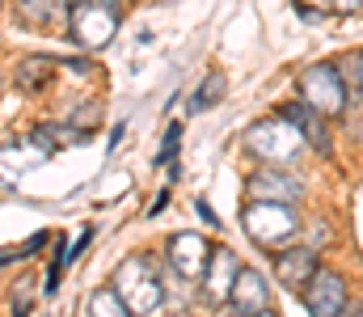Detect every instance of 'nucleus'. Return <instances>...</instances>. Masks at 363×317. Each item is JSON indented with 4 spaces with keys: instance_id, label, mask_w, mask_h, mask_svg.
<instances>
[{
    "instance_id": "3",
    "label": "nucleus",
    "mask_w": 363,
    "mask_h": 317,
    "mask_svg": "<svg viewBox=\"0 0 363 317\" xmlns=\"http://www.w3.org/2000/svg\"><path fill=\"white\" fill-rule=\"evenodd\" d=\"M118 21H123L118 0H72L68 9V30L85 51H101L118 34Z\"/></svg>"
},
{
    "instance_id": "10",
    "label": "nucleus",
    "mask_w": 363,
    "mask_h": 317,
    "mask_svg": "<svg viewBox=\"0 0 363 317\" xmlns=\"http://www.w3.org/2000/svg\"><path fill=\"white\" fill-rule=\"evenodd\" d=\"M207 254H211V245H207L199 233H178V237L169 241V267H174L178 275H186V279H203Z\"/></svg>"
},
{
    "instance_id": "18",
    "label": "nucleus",
    "mask_w": 363,
    "mask_h": 317,
    "mask_svg": "<svg viewBox=\"0 0 363 317\" xmlns=\"http://www.w3.org/2000/svg\"><path fill=\"white\" fill-rule=\"evenodd\" d=\"M224 85H228V81H224V72H207V77H203V85H199V94L190 98V110H207L211 102H220V98H224Z\"/></svg>"
},
{
    "instance_id": "13",
    "label": "nucleus",
    "mask_w": 363,
    "mask_h": 317,
    "mask_svg": "<svg viewBox=\"0 0 363 317\" xmlns=\"http://www.w3.org/2000/svg\"><path fill=\"white\" fill-rule=\"evenodd\" d=\"M85 135H89V127H77V123H38V127H34V135H30V144H34V148H43V152L51 157V152H60V148L81 144Z\"/></svg>"
},
{
    "instance_id": "28",
    "label": "nucleus",
    "mask_w": 363,
    "mask_h": 317,
    "mask_svg": "<svg viewBox=\"0 0 363 317\" xmlns=\"http://www.w3.org/2000/svg\"><path fill=\"white\" fill-rule=\"evenodd\" d=\"M0 89H4V77H0Z\"/></svg>"
},
{
    "instance_id": "21",
    "label": "nucleus",
    "mask_w": 363,
    "mask_h": 317,
    "mask_svg": "<svg viewBox=\"0 0 363 317\" xmlns=\"http://www.w3.org/2000/svg\"><path fill=\"white\" fill-rule=\"evenodd\" d=\"M178 144H182V123H169V131H165V140H161V152H157V165H174Z\"/></svg>"
},
{
    "instance_id": "14",
    "label": "nucleus",
    "mask_w": 363,
    "mask_h": 317,
    "mask_svg": "<svg viewBox=\"0 0 363 317\" xmlns=\"http://www.w3.org/2000/svg\"><path fill=\"white\" fill-rule=\"evenodd\" d=\"M38 157H47V152L34 148V152L26 157V144H0V191H13V187L21 182V174H26Z\"/></svg>"
},
{
    "instance_id": "27",
    "label": "nucleus",
    "mask_w": 363,
    "mask_h": 317,
    "mask_svg": "<svg viewBox=\"0 0 363 317\" xmlns=\"http://www.w3.org/2000/svg\"><path fill=\"white\" fill-rule=\"evenodd\" d=\"M351 317H363V309H359V313H351Z\"/></svg>"
},
{
    "instance_id": "26",
    "label": "nucleus",
    "mask_w": 363,
    "mask_h": 317,
    "mask_svg": "<svg viewBox=\"0 0 363 317\" xmlns=\"http://www.w3.org/2000/svg\"><path fill=\"white\" fill-rule=\"evenodd\" d=\"M254 317H279V313H271V309H262V313H254Z\"/></svg>"
},
{
    "instance_id": "16",
    "label": "nucleus",
    "mask_w": 363,
    "mask_h": 317,
    "mask_svg": "<svg viewBox=\"0 0 363 317\" xmlns=\"http://www.w3.org/2000/svg\"><path fill=\"white\" fill-rule=\"evenodd\" d=\"M72 0H21V17L30 26H47V21H68Z\"/></svg>"
},
{
    "instance_id": "19",
    "label": "nucleus",
    "mask_w": 363,
    "mask_h": 317,
    "mask_svg": "<svg viewBox=\"0 0 363 317\" xmlns=\"http://www.w3.org/2000/svg\"><path fill=\"white\" fill-rule=\"evenodd\" d=\"M161 288H165V301H169L174 309H186V305H190V288H186V275H178L174 267H165V271H161Z\"/></svg>"
},
{
    "instance_id": "25",
    "label": "nucleus",
    "mask_w": 363,
    "mask_h": 317,
    "mask_svg": "<svg viewBox=\"0 0 363 317\" xmlns=\"http://www.w3.org/2000/svg\"><path fill=\"white\" fill-rule=\"evenodd\" d=\"M216 317H245V313H241V309H233V305H228V309H220V313H216Z\"/></svg>"
},
{
    "instance_id": "7",
    "label": "nucleus",
    "mask_w": 363,
    "mask_h": 317,
    "mask_svg": "<svg viewBox=\"0 0 363 317\" xmlns=\"http://www.w3.org/2000/svg\"><path fill=\"white\" fill-rule=\"evenodd\" d=\"M245 191H250V199H262V204H296L304 195L300 178L287 174V169H279V165H267V169L250 174Z\"/></svg>"
},
{
    "instance_id": "20",
    "label": "nucleus",
    "mask_w": 363,
    "mask_h": 317,
    "mask_svg": "<svg viewBox=\"0 0 363 317\" xmlns=\"http://www.w3.org/2000/svg\"><path fill=\"white\" fill-rule=\"evenodd\" d=\"M43 245H47V233H34V237H26L21 245H9V250H0V267H4V262H21V258L38 254Z\"/></svg>"
},
{
    "instance_id": "4",
    "label": "nucleus",
    "mask_w": 363,
    "mask_h": 317,
    "mask_svg": "<svg viewBox=\"0 0 363 317\" xmlns=\"http://www.w3.org/2000/svg\"><path fill=\"white\" fill-rule=\"evenodd\" d=\"M241 224H245V233L258 245H287V241L300 237V220H296L291 204H262V199H254L241 211Z\"/></svg>"
},
{
    "instance_id": "12",
    "label": "nucleus",
    "mask_w": 363,
    "mask_h": 317,
    "mask_svg": "<svg viewBox=\"0 0 363 317\" xmlns=\"http://www.w3.org/2000/svg\"><path fill=\"white\" fill-rule=\"evenodd\" d=\"M317 254L308 250V245H291V250H279V258H274V271H279V279L287 284V288H304L313 275H317Z\"/></svg>"
},
{
    "instance_id": "23",
    "label": "nucleus",
    "mask_w": 363,
    "mask_h": 317,
    "mask_svg": "<svg viewBox=\"0 0 363 317\" xmlns=\"http://www.w3.org/2000/svg\"><path fill=\"white\" fill-rule=\"evenodd\" d=\"M351 85L359 89V98H363V51L355 55V60H351Z\"/></svg>"
},
{
    "instance_id": "6",
    "label": "nucleus",
    "mask_w": 363,
    "mask_h": 317,
    "mask_svg": "<svg viewBox=\"0 0 363 317\" xmlns=\"http://www.w3.org/2000/svg\"><path fill=\"white\" fill-rule=\"evenodd\" d=\"M304 305L313 317H342L347 313V279L330 267H317V275L300 288Z\"/></svg>"
},
{
    "instance_id": "17",
    "label": "nucleus",
    "mask_w": 363,
    "mask_h": 317,
    "mask_svg": "<svg viewBox=\"0 0 363 317\" xmlns=\"http://www.w3.org/2000/svg\"><path fill=\"white\" fill-rule=\"evenodd\" d=\"M89 317H135V313L123 305V296L114 288H97L89 296Z\"/></svg>"
},
{
    "instance_id": "9",
    "label": "nucleus",
    "mask_w": 363,
    "mask_h": 317,
    "mask_svg": "<svg viewBox=\"0 0 363 317\" xmlns=\"http://www.w3.org/2000/svg\"><path fill=\"white\" fill-rule=\"evenodd\" d=\"M228 305L233 309H241L245 317L262 313V309H271V292H267V279H262V271H254V267H241L237 271V284H233V292H228Z\"/></svg>"
},
{
    "instance_id": "2",
    "label": "nucleus",
    "mask_w": 363,
    "mask_h": 317,
    "mask_svg": "<svg viewBox=\"0 0 363 317\" xmlns=\"http://www.w3.org/2000/svg\"><path fill=\"white\" fill-rule=\"evenodd\" d=\"M114 292L123 296V305L135 317H148L165 305V288H161V271L148 254H131L118 262L114 271Z\"/></svg>"
},
{
    "instance_id": "5",
    "label": "nucleus",
    "mask_w": 363,
    "mask_h": 317,
    "mask_svg": "<svg viewBox=\"0 0 363 317\" xmlns=\"http://www.w3.org/2000/svg\"><path fill=\"white\" fill-rule=\"evenodd\" d=\"M300 102H308L313 110H321L325 118L330 114H342L347 110V85H342V72L334 64H308L300 72Z\"/></svg>"
},
{
    "instance_id": "22",
    "label": "nucleus",
    "mask_w": 363,
    "mask_h": 317,
    "mask_svg": "<svg viewBox=\"0 0 363 317\" xmlns=\"http://www.w3.org/2000/svg\"><path fill=\"white\" fill-rule=\"evenodd\" d=\"M30 292H34L30 279H21L17 284V301H13V317H30Z\"/></svg>"
},
{
    "instance_id": "1",
    "label": "nucleus",
    "mask_w": 363,
    "mask_h": 317,
    "mask_svg": "<svg viewBox=\"0 0 363 317\" xmlns=\"http://www.w3.org/2000/svg\"><path fill=\"white\" fill-rule=\"evenodd\" d=\"M304 135L300 127L287 118V114H274V118H262L245 131V152H254L262 165H279V169H291L300 157H304Z\"/></svg>"
},
{
    "instance_id": "11",
    "label": "nucleus",
    "mask_w": 363,
    "mask_h": 317,
    "mask_svg": "<svg viewBox=\"0 0 363 317\" xmlns=\"http://www.w3.org/2000/svg\"><path fill=\"white\" fill-rule=\"evenodd\" d=\"M283 114L300 127V135H304V144H313L321 157H330L334 152V140H330V123H325V114L321 110H313L308 102H291L283 106Z\"/></svg>"
},
{
    "instance_id": "24",
    "label": "nucleus",
    "mask_w": 363,
    "mask_h": 317,
    "mask_svg": "<svg viewBox=\"0 0 363 317\" xmlns=\"http://www.w3.org/2000/svg\"><path fill=\"white\" fill-rule=\"evenodd\" d=\"M330 9H338V13H359L363 0H330Z\"/></svg>"
},
{
    "instance_id": "15",
    "label": "nucleus",
    "mask_w": 363,
    "mask_h": 317,
    "mask_svg": "<svg viewBox=\"0 0 363 317\" xmlns=\"http://www.w3.org/2000/svg\"><path fill=\"white\" fill-rule=\"evenodd\" d=\"M51 72H55V60H51V55H26V60L17 64L13 81H17V89L34 94V89H43V85H47V77H51Z\"/></svg>"
},
{
    "instance_id": "8",
    "label": "nucleus",
    "mask_w": 363,
    "mask_h": 317,
    "mask_svg": "<svg viewBox=\"0 0 363 317\" xmlns=\"http://www.w3.org/2000/svg\"><path fill=\"white\" fill-rule=\"evenodd\" d=\"M237 271H241V258H237L228 245H220L216 254H207V267H203V292H207L211 305H228V292H233V284H237Z\"/></svg>"
}]
</instances>
